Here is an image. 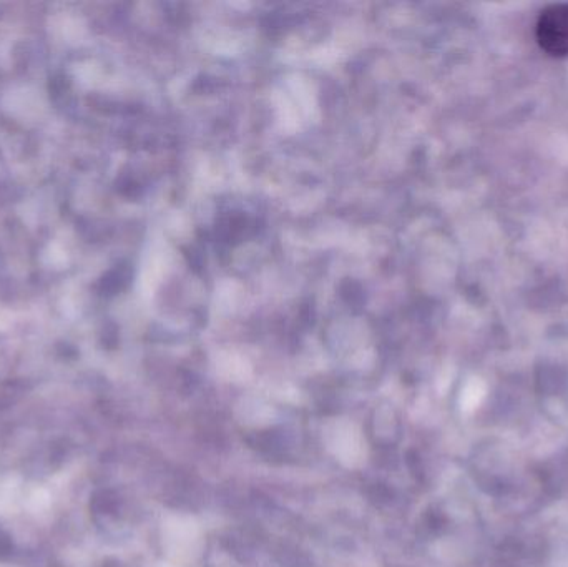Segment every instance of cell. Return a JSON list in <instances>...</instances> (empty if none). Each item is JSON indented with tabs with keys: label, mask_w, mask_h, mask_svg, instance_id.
<instances>
[{
	"label": "cell",
	"mask_w": 568,
	"mask_h": 567,
	"mask_svg": "<svg viewBox=\"0 0 568 567\" xmlns=\"http://www.w3.org/2000/svg\"><path fill=\"white\" fill-rule=\"evenodd\" d=\"M535 37L542 50L552 57L568 55V4L550 5L539 15Z\"/></svg>",
	"instance_id": "1"
},
{
	"label": "cell",
	"mask_w": 568,
	"mask_h": 567,
	"mask_svg": "<svg viewBox=\"0 0 568 567\" xmlns=\"http://www.w3.org/2000/svg\"><path fill=\"white\" fill-rule=\"evenodd\" d=\"M333 448L336 456L353 463L361 454V439L351 425H338L333 433Z\"/></svg>",
	"instance_id": "2"
}]
</instances>
